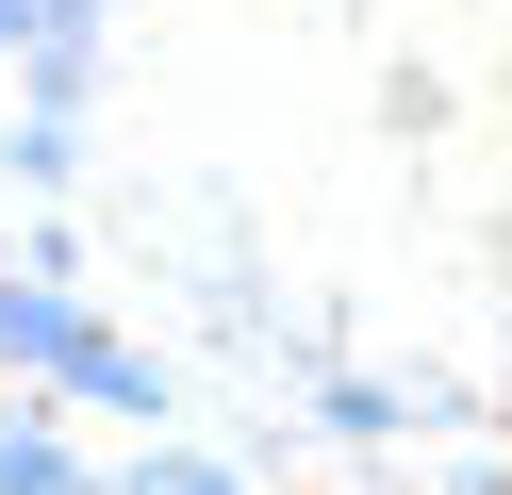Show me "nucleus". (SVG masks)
<instances>
[{"instance_id": "nucleus-2", "label": "nucleus", "mask_w": 512, "mask_h": 495, "mask_svg": "<svg viewBox=\"0 0 512 495\" xmlns=\"http://www.w3.org/2000/svg\"><path fill=\"white\" fill-rule=\"evenodd\" d=\"M34 17H50V33H67V17H83V0H34Z\"/></svg>"}, {"instance_id": "nucleus-1", "label": "nucleus", "mask_w": 512, "mask_h": 495, "mask_svg": "<svg viewBox=\"0 0 512 495\" xmlns=\"http://www.w3.org/2000/svg\"><path fill=\"white\" fill-rule=\"evenodd\" d=\"M0 495H83V479H67L50 446H34V429H0Z\"/></svg>"}]
</instances>
